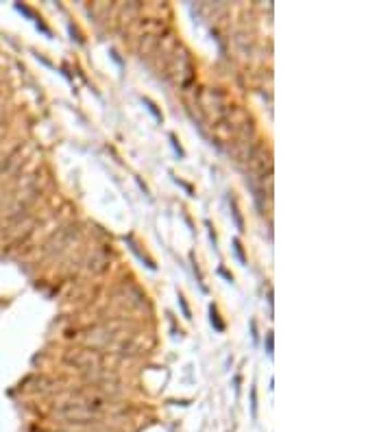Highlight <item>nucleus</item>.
<instances>
[{
    "label": "nucleus",
    "instance_id": "1",
    "mask_svg": "<svg viewBox=\"0 0 392 432\" xmlns=\"http://www.w3.org/2000/svg\"><path fill=\"white\" fill-rule=\"evenodd\" d=\"M249 170L251 175L264 186V194H266V182L273 184V153L266 144H257V148H253L249 155Z\"/></svg>",
    "mask_w": 392,
    "mask_h": 432
},
{
    "label": "nucleus",
    "instance_id": "2",
    "mask_svg": "<svg viewBox=\"0 0 392 432\" xmlns=\"http://www.w3.org/2000/svg\"><path fill=\"white\" fill-rule=\"evenodd\" d=\"M192 62H190V55L185 48H177L174 50V55L170 57V62L166 66V76L168 79H174L181 86H190L192 81Z\"/></svg>",
    "mask_w": 392,
    "mask_h": 432
},
{
    "label": "nucleus",
    "instance_id": "3",
    "mask_svg": "<svg viewBox=\"0 0 392 432\" xmlns=\"http://www.w3.org/2000/svg\"><path fill=\"white\" fill-rule=\"evenodd\" d=\"M253 138H255V127L251 120H244L233 134V155L238 158V162H249Z\"/></svg>",
    "mask_w": 392,
    "mask_h": 432
},
{
    "label": "nucleus",
    "instance_id": "4",
    "mask_svg": "<svg viewBox=\"0 0 392 432\" xmlns=\"http://www.w3.org/2000/svg\"><path fill=\"white\" fill-rule=\"evenodd\" d=\"M57 415L70 424H92L94 419L100 417L98 412L87 408L85 404H65L63 408H57Z\"/></svg>",
    "mask_w": 392,
    "mask_h": 432
},
{
    "label": "nucleus",
    "instance_id": "5",
    "mask_svg": "<svg viewBox=\"0 0 392 432\" xmlns=\"http://www.w3.org/2000/svg\"><path fill=\"white\" fill-rule=\"evenodd\" d=\"M65 360H68L70 364H74V367H78V369H98L100 367V356L96 352H89V350L68 354Z\"/></svg>",
    "mask_w": 392,
    "mask_h": 432
},
{
    "label": "nucleus",
    "instance_id": "6",
    "mask_svg": "<svg viewBox=\"0 0 392 432\" xmlns=\"http://www.w3.org/2000/svg\"><path fill=\"white\" fill-rule=\"evenodd\" d=\"M126 242H129V244H131V251H133V254H135L137 258H140V260H142L144 264H146V266H148V268H153V271H155V264H153V260H150V258H146V256H144V254H142V251H140V249H137V244L133 242V238H126Z\"/></svg>",
    "mask_w": 392,
    "mask_h": 432
},
{
    "label": "nucleus",
    "instance_id": "7",
    "mask_svg": "<svg viewBox=\"0 0 392 432\" xmlns=\"http://www.w3.org/2000/svg\"><path fill=\"white\" fill-rule=\"evenodd\" d=\"M209 319H212V326L218 330V332H225V323L220 321V316H218V310L214 308V306H209Z\"/></svg>",
    "mask_w": 392,
    "mask_h": 432
},
{
    "label": "nucleus",
    "instance_id": "8",
    "mask_svg": "<svg viewBox=\"0 0 392 432\" xmlns=\"http://www.w3.org/2000/svg\"><path fill=\"white\" fill-rule=\"evenodd\" d=\"M229 206H231V214H233V218H235L238 230L244 232V220H242V216H240V212H238V203H235V199H229Z\"/></svg>",
    "mask_w": 392,
    "mask_h": 432
},
{
    "label": "nucleus",
    "instance_id": "9",
    "mask_svg": "<svg viewBox=\"0 0 392 432\" xmlns=\"http://www.w3.org/2000/svg\"><path fill=\"white\" fill-rule=\"evenodd\" d=\"M142 103L148 107V112H150V114H153V116H155V120H161V112L157 110V105L153 103V100H150V98H146V96H144V98H142Z\"/></svg>",
    "mask_w": 392,
    "mask_h": 432
},
{
    "label": "nucleus",
    "instance_id": "10",
    "mask_svg": "<svg viewBox=\"0 0 392 432\" xmlns=\"http://www.w3.org/2000/svg\"><path fill=\"white\" fill-rule=\"evenodd\" d=\"M233 251H235V256H238V260L242 262V264H246V256H244V249H242V242H240L238 238L233 240Z\"/></svg>",
    "mask_w": 392,
    "mask_h": 432
},
{
    "label": "nucleus",
    "instance_id": "11",
    "mask_svg": "<svg viewBox=\"0 0 392 432\" xmlns=\"http://www.w3.org/2000/svg\"><path fill=\"white\" fill-rule=\"evenodd\" d=\"M170 142H172V148H174V151H177V155H179V158H185L183 148H181V144L177 142V136H174V134H170Z\"/></svg>",
    "mask_w": 392,
    "mask_h": 432
},
{
    "label": "nucleus",
    "instance_id": "12",
    "mask_svg": "<svg viewBox=\"0 0 392 432\" xmlns=\"http://www.w3.org/2000/svg\"><path fill=\"white\" fill-rule=\"evenodd\" d=\"M179 306H181V310H183V314H185V319H192V314H190V308H188V304H185V297L179 292Z\"/></svg>",
    "mask_w": 392,
    "mask_h": 432
},
{
    "label": "nucleus",
    "instance_id": "13",
    "mask_svg": "<svg viewBox=\"0 0 392 432\" xmlns=\"http://www.w3.org/2000/svg\"><path fill=\"white\" fill-rule=\"evenodd\" d=\"M266 347H268V356H273V334L270 332L266 336Z\"/></svg>",
    "mask_w": 392,
    "mask_h": 432
},
{
    "label": "nucleus",
    "instance_id": "14",
    "mask_svg": "<svg viewBox=\"0 0 392 432\" xmlns=\"http://www.w3.org/2000/svg\"><path fill=\"white\" fill-rule=\"evenodd\" d=\"M218 273H220V275H222V278H225L227 282H233V275H231V273H227L225 268H218Z\"/></svg>",
    "mask_w": 392,
    "mask_h": 432
}]
</instances>
